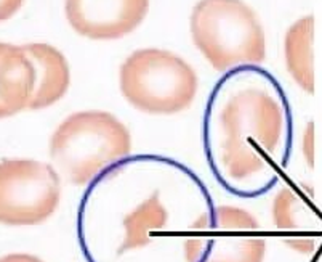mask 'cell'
Instances as JSON below:
<instances>
[{
	"mask_svg": "<svg viewBox=\"0 0 322 262\" xmlns=\"http://www.w3.org/2000/svg\"><path fill=\"white\" fill-rule=\"evenodd\" d=\"M172 224V211L164 201L160 190L143 196L120 219V241L115 256L133 254L155 243V235L167 233Z\"/></svg>",
	"mask_w": 322,
	"mask_h": 262,
	"instance_id": "ba28073f",
	"label": "cell"
},
{
	"mask_svg": "<svg viewBox=\"0 0 322 262\" xmlns=\"http://www.w3.org/2000/svg\"><path fill=\"white\" fill-rule=\"evenodd\" d=\"M314 16H303L288 28L284 40L285 64L290 76L304 92L314 94Z\"/></svg>",
	"mask_w": 322,
	"mask_h": 262,
	"instance_id": "8fae6325",
	"label": "cell"
},
{
	"mask_svg": "<svg viewBox=\"0 0 322 262\" xmlns=\"http://www.w3.org/2000/svg\"><path fill=\"white\" fill-rule=\"evenodd\" d=\"M266 240L258 219L234 206L209 208L185 246L186 262H263Z\"/></svg>",
	"mask_w": 322,
	"mask_h": 262,
	"instance_id": "5b68a950",
	"label": "cell"
},
{
	"mask_svg": "<svg viewBox=\"0 0 322 262\" xmlns=\"http://www.w3.org/2000/svg\"><path fill=\"white\" fill-rule=\"evenodd\" d=\"M123 98L149 114H177L193 105L197 94L196 71L178 55L143 48L127 56L119 72Z\"/></svg>",
	"mask_w": 322,
	"mask_h": 262,
	"instance_id": "277c9868",
	"label": "cell"
},
{
	"mask_svg": "<svg viewBox=\"0 0 322 262\" xmlns=\"http://www.w3.org/2000/svg\"><path fill=\"white\" fill-rule=\"evenodd\" d=\"M288 118L282 89L257 64L229 69L218 80L205 113V138L210 166L228 190L257 195L271 187Z\"/></svg>",
	"mask_w": 322,
	"mask_h": 262,
	"instance_id": "6da1fadb",
	"label": "cell"
},
{
	"mask_svg": "<svg viewBox=\"0 0 322 262\" xmlns=\"http://www.w3.org/2000/svg\"><path fill=\"white\" fill-rule=\"evenodd\" d=\"M36 71V82L28 110H45L60 102L71 82V71L64 55L45 42L21 45Z\"/></svg>",
	"mask_w": 322,
	"mask_h": 262,
	"instance_id": "9c48e42d",
	"label": "cell"
},
{
	"mask_svg": "<svg viewBox=\"0 0 322 262\" xmlns=\"http://www.w3.org/2000/svg\"><path fill=\"white\" fill-rule=\"evenodd\" d=\"M287 244H290L292 249L304 252V254H308V252L314 251V241L308 240V238H296V240L290 238V240H287Z\"/></svg>",
	"mask_w": 322,
	"mask_h": 262,
	"instance_id": "9a60e30c",
	"label": "cell"
},
{
	"mask_svg": "<svg viewBox=\"0 0 322 262\" xmlns=\"http://www.w3.org/2000/svg\"><path fill=\"white\" fill-rule=\"evenodd\" d=\"M0 262H44L37 256L32 254H24V252H15V254H8L0 257Z\"/></svg>",
	"mask_w": 322,
	"mask_h": 262,
	"instance_id": "2e32d148",
	"label": "cell"
},
{
	"mask_svg": "<svg viewBox=\"0 0 322 262\" xmlns=\"http://www.w3.org/2000/svg\"><path fill=\"white\" fill-rule=\"evenodd\" d=\"M71 28L92 40H115L133 32L149 12V0H66Z\"/></svg>",
	"mask_w": 322,
	"mask_h": 262,
	"instance_id": "52a82bcc",
	"label": "cell"
},
{
	"mask_svg": "<svg viewBox=\"0 0 322 262\" xmlns=\"http://www.w3.org/2000/svg\"><path fill=\"white\" fill-rule=\"evenodd\" d=\"M303 156L309 167H314V122H309L303 134Z\"/></svg>",
	"mask_w": 322,
	"mask_h": 262,
	"instance_id": "4fadbf2b",
	"label": "cell"
},
{
	"mask_svg": "<svg viewBox=\"0 0 322 262\" xmlns=\"http://www.w3.org/2000/svg\"><path fill=\"white\" fill-rule=\"evenodd\" d=\"M306 204L292 188H282L272 201V220L282 232H298L304 227Z\"/></svg>",
	"mask_w": 322,
	"mask_h": 262,
	"instance_id": "7c38bea8",
	"label": "cell"
},
{
	"mask_svg": "<svg viewBox=\"0 0 322 262\" xmlns=\"http://www.w3.org/2000/svg\"><path fill=\"white\" fill-rule=\"evenodd\" d=\"M61 176L36 159L0 161V224L39 225L50 219L61 201Z\"/></svg>",
	"mask_w": 322,
	"mask_h": 262,
	"instance_id": "8992f818",
	"label": "cell"
},
{
	"mask_svg": "<svg viewBox=\"0 0 322 262\" xmlns=\"http://www.w3.org/2000/svg\"><path fill=\"white\" fill-rule=\"evenodd\" d=\"M23 4L24 0H0V23L15 16L23 7Z\"/></svg>",
	"mask_w": 322,
	"mask_h": 262,
	"instance_id": "5bb4252c",
	"label": "cell"
},
{
	"mask_svg": "<svg viewBox=\"0 0 322 262\" xmlns=\"http://www.w3.org/2000/svg\"><path fill=\"white\" fill-rule=\"evenodd\" d=\"M189 24L196 47L213 69L250 66L266 58L265 29L242 0H199Z\"/></svg>",
	"mask_w": 322,
	"mask_h": 262,
	"instance_id": "3957f363",
	"label": "cell"
},
{
	"mask_svg": "<svg viewBox=\"0 0 322 262\" xmlns=\"http://www.w3.org/2000/svg\"><path fill=\"white\" fill-rule=\"evenodd\" d=\"M127 126L107 111H79L66 118L50 138V156L58 174L72 185L92 184L130 154Z\"/></svg>",
	"mask_w": 322,
	"mask_h": 262,
	"instance_id": "7a4b0ae2",
	"label": "cell"
},
{
	"mask_svg": "<svg viewBox=\"0 0 322 262\" xmlns=\"http://www.w3.org/2000/svg\"><path fill=\"white\" fill-rule=\"evenodd\" d=\"M36 71L21 45L0 42V119L28 110Z\"/></svg>",
	"mask_w": 322,
	"mask_h": 262,
	"instance_id": "30bf717a",
	"label": "cell"
}]
</instances>
